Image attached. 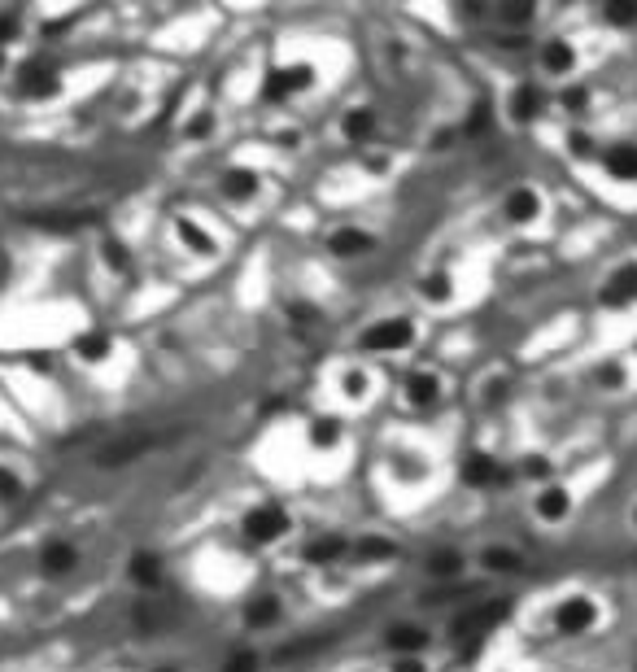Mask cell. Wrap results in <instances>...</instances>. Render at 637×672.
Wrapping results in <instances>:
<instances>
[{"label": "cell", "instance_id": "cell-1", "mask_svg": "<svg viewBox=\"0 0 637 672\" xmlns=\"http://www.w3.org/2000/svg\"><path fill=\"white\" fill-rule=\"evenodd\" d=\"M603 624V598H594V594H585V590H572V594H563L555 598V607H550V633L555 638H590V633Z\"/></svg>", "mask_w": 637, "mask_h": 672}, {"label": "cell", "instance_id": "cell-2", "mask_svg": "<svg viewBox=\"0 0 637 672\" xmlns=\"http://www.w3.org/2000/svg\"><path fill=\"white\" fill-rule=\"evenodd\" d=\"M502 616H507V598H476V603H467L450 616L446 638L450 642H480L498 629Z\"/></svg>", "mask_w": 637, "mask_h": 672}, {"label": "cell", "instance_id": "cell-3", "mask_svg": "<svg viewBox=\"0 0 637 672\" xmlns=\"http://www.w3.org/2000/svg\"><path fill=\"white\" fill-rule=\"evenodd\" d=\"M240 533L254 546H275L293 533V515L284 511V502H258V507H249L240 515Z\"/></svg>", "mask_w": 637, "mask_h": 672}, {"label": "cell", "instance_id": "cell-4", "mask_svg": "<svg viewBox=\"0 0 637 672\" xmlns=\"http://www.w3.org/2000/svg\"><path fill=\"white\" fill-rule=\"evenodd\" d=\"M415 319H406V315H393V319H376V323H367L363 336H358V345H363L367 354H406L415 345Z\"/></svg>", "mask_w": 637, "mask_h": 672}, {"label": "cell", "instance_id": "cell-5", "mask_svg": "<svg viewBox=\"0 0 637 672\" xmlns=\"http://www.w3.org/2000/svg\"><path fill=\"white\" fill-rule=\"evenodd\" d=\"M528 511H533V520L542 528H563L576 515L572 485H563V480H546V485H537L533 498H528Z\"/></svg>", "mask_w": 637, "mask_h": 672}, {"label": "cell", "instance_id": "cell-6", "mask_svg": "<svg viewBox=\"0 0 637 672\" xmlns=\"http://www.w3.org/2000/svg\"><path fill=\"white\" fill-rule=\"evenodd\" d=\"M402 402L411 406V411H432L437 402H446V376H441V367L432 363H419L402 376Z\"/></svg>", "mask_w": 637, "mask_h": 672}, {"label": "cell", "instance_id": "cell-7", "mask_svg": "<svg viewBox=\"0 0 637 672\" xmlns=\"http://www.w3.org/2000/svg\"><path fill=\"white\" fill-rule=\"evenodd\" d=\"M467 568H472V555L463 546H432L424 555V576L432 585H459Z\"/></svg>", "mask_w": 637, "mask_h": 672}, {"label": "cell", "instance_id": "cell-8", "mask_svg": "<svg viewBox=\"0 0 637 672\" xmlns=\"http://www.w3.org/2000/svg\"><path fill=\"white\" fill-rule=\"evenodd\" d=\"M380 646L393 659H398V655H428L432 651V633H428V624H419V620H398V624H389V629L380 633Z\"/></svg>", "mask_w": 637, "mask_h": 672}, {"label": "cell", "instance_id": "cell-9", "mask_svg": "<svg viewBox=\"0 0 637 672\" xmlns=\"http://www.w3.org/2000/svg\"><path fill=\"white\" fill-rule=\"evenodd\" d=\"M472 568H480L485 576H520L528 568V559H524L520 546L489 542V546H480L476 555H472Z\"/></svg>", "mask_w": 637, "mask_h": 672}, {"label": "cell", "instance_id": "cell-10", "mask_svg": "<svg viewBox=\"0 0 637 672\" xmlns=\"http://www.w3.org/2000/svg\"><path fill=\"white\" fill-rule=\"evenodd\" d=\"M598 306L603 310L637 306V262H620V267L607 275V284L598 288Z\"/></svg>", "mask_w": 637, "mask_h": 672}, {"label": "cell", "instance_id": "cell-11", "mask_svg": "<svg viewBox=\"0 0 637 672\" xmlns=\"http://www.w3.org/2000/svg\"><path fill=\"white\" fill-rule=\"evenodd\" d=\"M459 480L467 489H494L502 480V459L489 450H467L459 463Z\"/></svg>", "mask_w": 637, "mask_h": 672}, {"label": "cell", "instance_id": "cell-12", "mask_svg": "<svg viewBox=\"0 0 637 672\" xmlns=\"http://www.w3.org/2000/svg\"><path fill=\"white\" fill-rule=\"evenodd\" d=\"M542 210H546V197L533 184H515L507 192V201H502V214H507V223H515V227L537 223V219H542Z\"/></svg>", "mask_w": 637, "mask_h": 672}, {"label": "cell", "instance_id": "cell-13", "mask_svg": "<svg viewBox=\"0 0 637 672\" xmlns=\"http://www.w3.org/2000/svg\"><path fill=\"white\" fill-rule=\"evenodd\" d=\"M79 568V546L66 542V537H53V542L40 546V576H48V581H62V576H70Z\"/></svg>", "mask_w": 637, "mask_h": 672}, {"label": "cell", "instance_id": "cell-14", "mask_svg": "<svg viewBox=\"0 0 637 672\" xmlns=\"http://www.w3.org/2000/svg\"><path fill=\"white\" fill-rule=\"evenodd\" d=\"M336 393H341V402H350V406H367L371 393H376V376H371V367H363V363L341 367V376H336Z\"/></svg>", "mask_w": 637, "mask_h": 672}, {"label": "cell", "instance_id": "cell-15", "mask_svg": "<svg viewBox=\"0 0 637 672\" xmlns=\"http://www.w3.org/2000/svg\"><path fill=\"white\" fill-rule=\"evenodd\" d=\"M127 576H131V585H136L140 594H158L162 581H166L162 559L153 555V550H136V555L127 559Z\"/></svg>", "mask_w": 637, "mask_h": 672}, {"label": "cell", "instance_id": "cell-16", "mask_svg": "<svg viewBox=\"0 0 637 672\" xmlns=\"http://www.w3.org/2000/svg\"><path fill=\"white\" fill-rule=\"evenodd\" d=\"M302 559L310 563V568H328V563H336V559H350V537H341V533L310 537V542L302 546Z\"/></svg>", "mask_w": 637, "mask_h": 672}, {"label": "cell", "instance_id": "cell-17", "mask_svg": "<svg viewBox=\"0 0 637 672\" xmlns=\"http://www.w3.org/2000/svg\"><path fill=\"white\" fill-rule=\"evenodd\" d=\"M489 18H494L498 31L524 35L537 22V5H528V0H511V5H494V9H489Z\"/></svg>", "mask_w": 637, "mask_h": 672}, {"label": "cell", "instance_id": "cell-18", "mask_svg": "<svg viewBox=\"0 0 637 672\" xmlns=\"http://www.w3.org/2000/svg\"><path fill=\"white\" fill-rule=\"evenodd\" d=\"M240 616H245V629L262 633V629H275V624L284 620V603L275 594H258V598H249Z\"/></svg>", "mask_w": 637, "mask_h": 672}, {"label": "cell", "instance_id": "cell-19", "mask_svg": "<svg viewBox=\"0 0 637 672\" xmlns=\"http://www.w3.org/2000/svg\"><path fill=\"white\" fill-rule=\"evenodd\" d=\"M175 236H179V245H184L188 254H197V258H214V254H219L214 236L197 219H188V214H175Z\"/></svg>", "mask_w": 637, "mask_h": 672}, {"label": "cell", "instance_id": "cell-20", "mask_svg": "<svg viewBox=\"0 0 637 672\" xmlns=\"http://www.w3.org/2000/svg\"><path fill=\"white\" fill-rule=\"evenodd\" d=\"M542 70L550 79H572V70H576V44L572 40H546L542 44Z\"/></svg>", "mask_w": 637, "mask_h": 672}, {"label": "cell", "instance_id": "cell-21", "mask_svg": "<svg viewBox=\"0 0 637 672\" xmlns=\"http://www.w3.org/2000/svg\"><path fill=\"white\" fill-rule=\"evenodd\" d=\"M542 110H546L542 88H537V83H515V92L507 101V114L515 123H533V118H542Z\"/></svg>", "mask_w": 637, "mask_h": 672}, {"label": "cell", "instance_id": "cell-22", "mask_svg": "<svg viewBox=\"0 0 637 672\" xmlns=\"http://www.w3.org/2000/svg\"><path fill=\"white\" fill-rule=\"evenodd\" d=\"M328 249L336 258H363L376 249V236L363 232V227H336V232L328 236Z\"/></svg>", "mask_w": 637, "mask_h": 672}, {"label": "cell", "instance_id": "cell-23", "mask_svg": "<svg viewBox=\"0 0 637 672\" xmlns=\"http://www.w3.org/2000/svg\"><path fill=\"white\" fill-rule=\"evenodd\" d=\"M306 441H310V450L332 454V450L345 441V424H341L336 415H315V419L306 424Z\"/></svg>", "mask_w": 637, "mask_h": 672}, {"label": "cell", "instance_id": "cell-24", "mask_svg": "<svg viewBox=\"0 0 637 672\" xmlns=\"http://www.w3.org/2000/svg\"><path fill=\"white\" fill-rule=\"evenodd\" d=\"M603 171L616 184H637V144H611L603 153Z\"/></svg>", "mask_w": 637, "mask_h": 672}, {"label": "cell", "instance_id": "cell-25", "mask_svg": "<svg viewBox=\"0 0 637 672\" xmlns=\"http://www.w3.org/2000/svg\"><path fill=\"white\" fill-rule=\"evenodd\" d=\"M398 555V546L389 537H376V533H363V537H350V559L354 563H389Z\"/></svg>", "mask_w": 637, "mask_h": 672}, {"label": "cell", "instance_id": "cell-26", "mask_svg": "<svg viewBox=\"0 0 637 672\" xmlns=\"http://www.w3.org/2000/svg\"><path fill=\"white\" fill-rule=\"evenodd\" d=\"M149 450V437H123V441H110L101 454H96V467H127L131 459H140V454Z\"/></svg>", "mask_w": 637, "mask_h": 672}, {"label": "cell", "instance_id": "cell-27", "mask_svg": "<svg viewBox=\"0 0 637 672\" xmlns=\"http://www.w3.org/2000/svg\"><path fill=\"white\" fill-rule=\"evenodd\" d=\"M18 92L31 96V101H40V96H57V92H62V83H57V75L48 66H22Z\"/></svg>", "mask_w": 637, "mask_h": 672}, {"label": "cell", "instance_id": "cell-28", "mask_svg": "<svg viewBox=\"0 0 637 672\" xmlns=\"http://www.w3.org/2000/svg\"><path fill=\"white\" fill-rule=\"evenodd\" d=\"M75 358H83V363H105V358L114 354V341H110V332H83L75 336Z\"/></svg>", "mask_w": 637, "mask_h": 672}, {"label": "cell", "instance_id": "cell-29", "mask_svg": "<svg viewBox=\"0 0 637 672\" xmlns=\"http://www.w3.org/2000/svg\"><path fill=\"white\" fill-rule=\"evenodd\" d=\"M219 192L227 201H254L258 197V175L254 171H223Z\"/></svg>", "mask_w": 637, "mask_h": 672}, {"label": "cell", "instance_id": "cell-30", "mask_svg": "<svg viewBox=\"0 0 637 672\" xmlns=\"http://www.w3.org/2000/svg\"><path fill=\"white\" fill-rule=\"evenodd\" d=\"M419 297H424L428 306H450L454 302V280L446 271H432L419 280Z\"/></svg>", "mask_w": 637, "mask_h": 672}, {"label": "cell", "instance_id": "cell-31", "mask_svg": "<svg viewBox=\"0 0 637 672\" xmlns=\"http://www.w3.org/2000/svg\"><path fill=\"white\" fill-rule=\"evenodd\" d=\"M371 131H376V114L363 110V105H358V110H350V114L341 118V136H345V140H354V144L371 140Z\"/></svg>", "mask_w": 637, "mask_h": 672}, {"label": "cell", "instance_id": "cell-32", "mask_svg": "<svg viewBox=\"0 0 637 672\" xmlns=\"http://www.w3.org/2000/svg\"><path fill=\"white\" fill-rule=\"evenodd\" d=\"M590 380H594L598 393H620L629 376H624V363H611V358H607V363H598V367L590 371Z\"/></svg>", "mask_w": 637, "mask_h": 672}, {"label": "cell", "instance_id": "cell-33", "mask_svg": "<svg viewBox=\"0 0 637 672\" xmlns=\"http://www.w3.org/2000/svg\"><path fill=\"white\" fill-rule=\"evenodd\" d=\"M520 476L533 480V485H546V480H555V463H550V454H524L520 459Z\"/></svg>", "mask_w": 637, "mask_h": 672}, {"label": "cell", "instance_id": "cell-34", "mask_svg": "<svg viewBox=\"0 0 637 672\" xmlns=\"http://www.w3.org/2000/svg\"><path fill=\"white\" fill-rule=\"evenodd\" d=\"M603 22L607 27H620V31H629V27H637V5H629V0H607L603 9Z\"/></svg>", "mask_w": 637, "mask_h": 672}, {"label": "cell", "instance_id": "cell-35", "mask_svg": "<svg viewBox=\"0 0 637 672\" xmlns=\"http://www.w3.org/2000/svg\"><path fill=\"white\" fill-rule=\"evenodd\" d=\"M511 402V380L507 376H485V384H480V406H507Z\"/></svg>", "mask_w": 637, "mask_h": 672}, {"label": "cell", "instance_id": "cell-36", "mask_svg": "<svg viewBox=\"0 0 637 672\" xmlns=\"http://www.w3.org/2000/svg\"><path fill=\"white\" fill-rule=\"evenodd\" d=\"M280 79H284V88H288V92H306L310 83H315V70H310L306 62H297V66H284V70H280Z\"/></svg>", "mask_w": 637, "mask_h": 672}, {"label": "cell", "instance_id": "cell-37", "mask_svg": "<svg viewBox=\"0 0 637 672\" xmlns=\"http://www.w3.org/2000/svg\"><path fill=\"white\" fill-rule=\"evenodd\" d=\"M22 494H27V485H22V476H18L9 463H0V502H18Z\"/></svg>", "mask_w": 637, "mask_h": 672}, {"label": "cell", "instance_id": "cell-38", "mask_svg": "<svg viewBox=\"0 0 637 672\" xmlns=\"http://www.w3.org/2000/svg\"><path fill=\"white\" fill-rule=\"evenodd\" d=\"M323 646H332V633H310V642H297V646H284L280 659H297V655H315Z\"/></svg>", "mask_w": 637, "mask_h": 672}, {"label": "cell", "instance_id": "cell-39", "mask_svg": "<svg viewBox=\"0 0 637 672\" xmlns=\"http://www.w3.org/2000/svg\"><path fill=\"white\" fill-rule=\"evenodd\" d=\"M101 254H105V267H114V271H127V267H131V258H127V249H123V240H114V236H105Z\"/></svg>", "mask_w": 637, "mask_h": 672}, {"label": "cell", "instance_id": "cell-40", "mask_svg": "<svg viewBox=\"0 0 637 672\" xmlns=\"http://www.w3.org/2000/svg\"><path fill=\"white\" fill-rule=\"evenodd\" d=\"M262 668V659L254 651H232L223 659V672H258Z\"/></svg>", "mask_w": 637, "mask_h": 672}, {"label": "cell", "instance_id": "cell-41", "mask_svg": "<svg viewBox=\"0 0 637 672\" xmlns=\"http://www.w3.org/2000/svg\"><path fill=\"white\" fill-rule=\"evenodd\" d=\"M262 96H267V101H275V105H280V101H288V96H293V92L284 88L280 70H271V75H267V83H262Z\"/></svg>", "mask_w": 637, "mask_h": 672}, {"label": "cell", "instance_id": "cell-42", "mask_svg": "<svg viewBox=\"0 0 637 672\" xmlns=\"http://www.w3.org/2000/svg\"><path fill=\"white\" fill-rule=\"evenodd\" d=\"M389 672H432V668H428V655H398Z\"/></svg>", "mask_w": 637, "mask_h": 672}, {"label": "cell", "instance_id": "cell-43", "mask_svg": "<svg viewBox=\"0 0 637 672\" xmlns=\"http://www.w3.org/2000/svg\"><path fill=\"white\" fill-rule=\"evenodd\" d=\"M559 105H563V110H585V88H563Z\"/></svg>", "mask_w": 637, "mask_h": 672}, {"label": "cell", "instance_id": "cell-44", "mask_svg": "<svg viewBox=\"0 0 637 672\" xmlns=\"http://www.w3.org/2000/svg\"><path fill=\"white\" fill-rule=\"evenodd\" d=\"M18 35V14H0V44H9Z\"/></svg>", "mask_w": 637, "mask_h": 672}, {"label": "cell", "instance_id": "cell-45", "mask_svg": "<svg viewBox=\"0 0 637 672\" xmlns=\"http://www.w3.org/2000/svg\"><path fill=\"white\" fill-rule=\"evenodd\" d=\"M572 153H576V158H590V153H594L590 136H581V131H576V136H572Z\"/></svg>", "mask_w": 637, "mask_h": 672}, {"label": "cell", "instance_id": "cell-46", "mask_svg": "<svg viewBox=\"0 0 637 672\" xmlns=\"http://www.w3.org/2000/svg\"><path fill=\"white\" fill-rule=\"evenodd\" d=\"M210 123H214V118L206 114V110H201L197 118H192V123H188V131H192V136H206V131H210Z\"/></svg>", "mask_w": 637, "mask_h": 672}, {"label": "cell", "instance_id": "cell-47", "mask_svg": "<svg viewBox=\"0 0 637 672\" xmlns=\"http://www.w3.org/2000/svg\"><path fill=\"white\" fill-rule=\"evenodd\" d=\"M27 363H31V371H53V363H48V354H31Z\"/></svg>", "mask_w": 637, "mask_h": 672}, {"label": "cell", "instance_id": "cell-48", "mask_svg": "<svg viewBox=\"0 0 637 672\" xmlns=\"http://www.w3.org/2000/svg\"><path fill=\"white\" fill-rule=\"evenodd\" d=\"M153 672H184V668H179V664H158Z\"/></svg>", "mask_w": 637, "mask_h": 672}, {"label": "cell", "instance_id": "cell-49", "mask_svg": "<svg viewBox=\"0 0 637 672\" xmlns=\"http://www.w3.org/2000/svg\"><path fill=\"white\" fill-rule=\"evenodd\" d=\"M629 528H633V533H637V502H633V507H629Z\"/></svg>", "mask_w": 637, "mask_h": 672}, {"label": "cell", "instance_id": "cell-50", "mask_svg": "<svg viewBox=\"0 0 637 672\" xmlns=\"http://www.w3.org/2000/svg\"><path fill=\"white\" fill-rule=\"evenodd\" d=\"M633 358H637V341H633Z\"/></svg>", "mask_w": 637, "mask_h": 672}]
</instances>
